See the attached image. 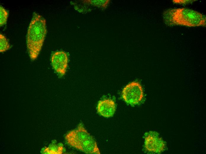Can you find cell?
Instances as JSON below:
<instances>
[{"label":"cell","instance_id":"obj_1","mask_svg":"<svg viewBox=\"0 0 206 154\" xmlns=\"http://www.w3.org/2000/svg\"><path fill=\"white\" fill-rule=\"evenodd\" d=\"M46 33L45 19L41 15L34 12L26 36L27 48L31 60H35L38 56Z\"/></svg>","mask_w":206,"mask_h":154},{"label":"cell","instance_id":"obj_2","mask_svg":"<svg viewBox=\"0 0 206 154\" xmlns=\"http://www.w3.org/2000/svg\"><path fill=\"white\" fill-rule=\"evenodd\" d=\"M163 20L169 26L180 25L188 27L206 25V17L197 11L186 8L167 9L163 14Z\"/></svg>","mask_w":206,"mask_h":154},{"label":"cell","instance_id":"obj_3","mask_svg":"<svg viewBox=\"0 0 206 154\" xmlns=\"http://www.w3.org/2000/svg\"><path fill=\"white\" fill-rule=\"evenodd\" d=\"M65 139L69 145L85 153H100L96 142L82 123H80L75 129L69 131Z\"/></svg>","mask_w":206,"mask_h":154},{"label":"cell","instance_id":"obj_4","mask_svg":"<svg viewBox=\"0 0 206 154\" xmlns=\"http://www.w3.org/2000/svg\"><path fill=\"white\" fill-rule=\"evenodd\" d=\"M122 97L128 104L132 106L139 104L142 101L144 97L142 86L137 81L130 83L123 89Z\"/></svg>","mask_w":206,"mask_h":154},{"label":"cell","instance_id":"obj_5","mask_svg":"<svg viewBox=\"0 0 206 154\" xmlns=\"http://www.w3.org/2000/svg\"><path fill=\"white\" fill-rule=\"evenodd\" d=\"M144 147L149 153L159 154L165 150L166 144L157 132L149 131L144 134Z\"/></svg>","mask_w":206,"mask_h":154},{"label":"cell","instance_id":"obj_6","mask_svg":"<svg viewBox=\"0 0 206 154\" xmlns=\"http://www.w3.org/2000/svg\"><path fill=\"white\" fill-rule=\"evenodd\" d=\"M68 57L63 51L54 52L52 55L51 62L52 67L56 73L60 77L65 74L68 66Z\"/></svg>","mask_w":206,"mask_h":154},{"label":"cell","instance_id":"obj_7","mask_svg":"<svg viewBox=\"0 0 206 154\" xmlns=\"http://www.w3.org/2000/svg\"><path fill=\"white\" fill-rule=\"evenodd\" d=\"M116 110L115 102L111 99H107L100 100L97 104V110L98 113L105 117L112 116Z\"/></svg>","mask_w":206,"mask_h":154},{"label":"cell","instance_id":"obj_8","mask_svg":"<svg viewBox=\"0 0 206 154\" xmlns=\"http://www.w3.org/2000/svg\"><path fill=\"white\" fill-rule=\"evenodd\" d=\"M42 152L47 154H61L65 151L63 145L62 143L55 144L54 142L48 148H43Z\"/></svg>","mask_w":206,"mask_h":154},{"label":"cell","instance_id":"obj_9","mask_svg":"<svg viewBox=\"0 0 206 154\" xmlns=\"http://www.w3.org/2000/svg\"><path fill=\"white\" fill-rule=\"evenodd\" d=\"M110 1V0H85L82 1V2L104 9L108 6Z\"/></svg>","mask_w":206,"mask_h":154},{"label":"cell","instance_id":"obj_10","mask_svg":"<svg viewBox=\"0 0 206 154\" xmlns=\"http://www.w3.org/2000/svg\"><path fill=\"white\" fill-rule=\"evenodd\" d=\"M11 48L8 39L1 33L0 34V52H5Z\"/></svg>","mask_w":206,"mask_h":154},{"label":"cell","instance_id":"obj_11","mask_svg":"<svg viewBox=\"0 0 206 154\" xmlns=\"http://www.w3.org/2000/svg\"><path fill=\"white\" fill-rule=\"evenodd\" d=\"M9 12L2 6H0V25L2 26L7 23Z\"/></svg>","mask_w":206,"mask_h":154},{"label":"cell","instance_id":"obj_12","mask_svg":"<svg viewBox=\"0 0 206 154\" xmlns=\"http://www.w3.org/2000/svg\"><path fill=\"white\" fill-rule=\"evenodd\" d=\"M193 0H173L174 3L178 4H187L193 1Z\"/></svg>","mask_w":206,"mask_h":154}]
</instances>
